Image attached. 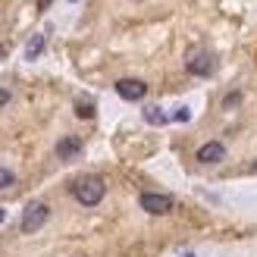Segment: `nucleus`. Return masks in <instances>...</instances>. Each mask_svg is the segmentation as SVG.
Masks as SVG:
<instances>
[{
  "label": "nucleus",
  "mask_w": 257,
  "mask_h": 257,
  "mask_svg": "<svg viewBox=\"0 0 257 257\" xmlns=\"http://www.w3.org/2000/svg\"><path fill=\"white\" fill-rule=\"evenodd\" d=\"M50 220V207L44 201H29L25 204V210H22V220H19V229L25 235H32V232H38L44 223Z\"/></svg>",
  "instance_id": "obj_2"
},
{
  "label": "nucleus",
  "mask_w": 257,
  "mask_h": 257,
  "mask_svg": "<svg viewBox=\"0 0 257 257\" xmlns=\"http://www.w3.org/2000/svg\"><path fill=\"white\" fill-rule=\"evenodd\" d=\"M44 50V35H35L29 44H25V60H38Z\"/></svg>",
  "instance_id": "obj_9"
},
{
  "label": "nucleus",
  "mask_w": 257,
  "mask_h": 257,
  "mask_svg": "<svg viewBox=\"0 0 257 257\" xmlns=\"http://www.w3.org/2000/svg\"><path fill=\"white\" fill-rule=\"evenodd\" d=\"M69 4H75V0H69Z\"/></svg>",
  "instance_id": "obj_19"
},
{
  "label": "nucleus",
  "mask_w": 257,
  "mask_h": 257,
  "mask_svg": "<svg viewBox=\"0 0 257 257\" xmlns=\"http://www.w3.org/2000/svg\"><path fill=\"white\" fill-rule=\"evenodd\" d=\"M10 104V91H7V88H0V110H4Z\"/></svg>",
  "instance_id": "obj_14"
},
{
  "label": "nucleus",
  "mask_w": 257,
  "mask_h": 257,
  "mask_svg": "<svg viewBox=\"0 0 257 257\" xmlns=\"http://www.w3.org/2000/svg\"><path fill=\"white\" fill-rule=\"evenodd\" d=\"M50 4H54V0H38V10H47Z\"/></svg>",
  "instance_id": "obj_15"
},
{
  "label": "nucleus",
  "mask_w": 257,
  "mask_h": 257,
  "mask_svg": "<svg viewBox=\"0 0 257 257\" xmlns=\"http://www.w3.org/2000/svg\"><path fill=\"white\" fill-rule=\"evenodd\" d=\"M241 104V91H229L226 97H223V110H232V107H238Z\"/></svg>",
  "instance_id": "obj_12"
},
{
  "label": "nucleus",
  "mask_w": 257,
  "mask_h": 257,
  "mask_svg": "<svg viewBox=\"0 0 257 257\" xmlns=\"http://www.w3.org/2000/svg\"><path fill=\"white\" fill-rule=\"evenodd\" d=\"M104 195H107V182L94 173H85L72 182V198L79 201L82 207H97V204L104 201Z\"/></svg>",
  "instance_id": "obj_1"
},
{
  "label": "nucleus",
  "mask_w": 257,
  "mask_h": 257,
  "mask_svg": "<svg viewBox=\"0 0 257 257\" xmlns=\"http://www.w3.org/2000/svg\"><path fill=\"white\" fill-rule=\"evenodd\" d=\"M251 173H257V160H254V163H251Z\"/></svg>",
  "instance_id": "obj_17"
},
{
  "label": "nucleus",
  "mask_w": 257,
  "mask_h": 257,
  "mask_svg": "<svg viewBox=\"0 0 257 257\" xmlns=\"http://www.w3.org/2000/svg\"><path fill=\"white\" fill-rule=\"evenodd\" d=\"M75 116H79V119H91V116H94V104L79 100V104H75Z\"/></svg>",
  "instance_id": "obj_11"
},
{
  "label": "nucleus",
  "mask_w": 257,
  "mask_h": 257,
  "mask_svg": "<svg viewBox=\"0 0 257 257\" xmlns=\"http://www.w3.org/2000/svg\"><path fill=\"white\" fill-rule=\"evenodd\" d=\"M57 157L60 160H75V157H82V151H85V141L79 138V135H63L60 141H57Z\"/></svg>",
  "instance_id": "obj_7"
},
{
  "label": "nucleus",
  "mask_w": 257,
  "mask_h": 257,
  "mask_svg": "<svg viewBox=\"0 0 257 257\" xmlns=\"http://www.w3.org/2000/svg\"><path fill=\"white\" fill-rule=\"evenodd\" d=\"M0 60H7V47L4 44H0Z\"/></svg>",
  "instance_id": "obj_16"
},
{
  "label": "nucleus",
  "mask_w": 257,
  "mask_h": 257,
  "mask_svg": "<svg viewBox=\"0 0 257 257\" xmlns=\"http://www.w3.org/2000/svg\"><path fill=\"white\" fill-rule=\"evenodd\" d=\"M141 116H145V122H151V125H166V122H170V116H166L160 107H154V104L141 110Z\"/></svg>",
  "instance_id": "obj_8"
},
{
  "label": "nucleus",
  "mask_w": 257,
  "mask_h": 257,
  "mask_svg": "<svg viewBox=\"0 0 257 257\" xmlns=\"http://www.w3.org/2000/svg\"><path fill=\"white\" fill-rule=\"evenodd\" d=\"M188 116H191V113H188V107H179L173 119H176V122H188Z\"/></svg>",
  "instance_id": "obj_13"
},
{
  "label": "nucleus",
  "mask_w": 257,
  "mask_h": 257,
  "mask_svg": "<svg viewBox=\"0 0 257 257\" xmlns=\"http://www.w3.org/2000/svg\"><path fill=\"white\" fill-rule=\"evenodd\" d=\"M138 204H141V210L151 213V216H166V213H173V207H176V201L170 195H163V191H141Z\"/></svg>",
  "instance_id": "obj_3"
},
{
  "label": "nucleus",
  "mask_w": 257,
  "mask_h": 257,
  "mask_svg": "<svg viewBox=\"0 0 257 257\" xmlns=\"http://www.w3.org/2000/svg\"><path fill=\"white\" fill-rule=\"evenodd\" d=\"M182 257H195V254H182Z\"/></svg>",
  "instance_id": "obj_18"
},
{
  "label": "nucleus",
  "mask_w": 257,
  "mask_h": 257,
  "mask_svg": "<svg viewBox=\"0 0 257 257\" xmlns=\"http://www.w3.org/2000/svg\"><path fill=\"white\" fill-rule=\"evenodd\" d=\"M16 185V173L10 170V166H0V191H7Z\"/></svg>",
  "instance_id": "obj_10"
},
{
  "label": "nucleus",
  "mask_w": 257,
  "mask_h": 257,
  "mask_svg": "<svg viewBox=\"0 0 257 257\" xmlns=\"http://www.w3.org/2000/svg\"><path fill=\"white\" fill-rule=\"evenodd\" d=\"M195 160L204 163V166L223 163V160H226V145H223V141H204V145L195 151Z\"/></svg>",
  "instance_id": "obj_5"
},
{
  "label": "nucleus",
  "mask_w": 257,
  "mask_h": 257,
  "mask_svg": "<svg viewBox=\"0 0 257 257\" xmlns=\"http://www.w3.org/2000/svg\"><path fill=\"white\" fill-rule=\"evenodd\" d=\"M185 69L191 75H198V79H207V75H213V69H216V57L210 54V50L198 47V50H191V54H188Z\"/></svg>",
  "instance_id": "obj_4"
},
{
  "label": "nucleus",
  "mask_w": 257,
  "mask_h": 257,
  "mask_svg": "<svg viewBox=\"0 0 257 257\" xmlns=\"http://www.w3.org/2000/svg\"><path fill=\"white\" fill-rule=\"evenodd\" d=\"M113 88H116V94H119L122 100H128V104H135V100H145V94H148V85L141 82V79H119Z\"/></svg>",
  "instance_id": "obj_6"
}]
</instances>
